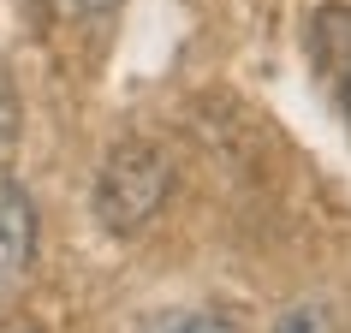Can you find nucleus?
Masks as SVG:
<instances>
[{"label": "nucleus", "mask_w": 351, "mask_h": 333, "mask_svg": "<svg viewBox=\"0 0 351 333\" xmlns=\"http://www.w3.org/2000/svg\"><path fill=\"white\" fill-rule=\"evenodd\" d=\"M143 333H244L232 315H221V310H167V315H155Z\"/></svg>", "instance_id": "obj_3"}, {"label": "nucleus", "mask_w": 351, "mask_h": 333, "mask_svg": "<svg viewBox=\"0 0 351 333\" xmlns=\"http://www.w3.org/2000/svg\"><path fill=\"white\" fill-rule=\"evenodd\" d=\"M167 185H173V166L155 143H119L101 161V179H95V214L108 232H137L161 214Z\"/></svg>", "instance_id": "obj_1"}, {"label": "nucleus", "mask_w": 351, "mask_h": 333, "mask_svg": "<svg viewBox=\"0 0 351 333\" xmlns=\"http://www.w3.org/2000/svg\"><path fill=\"white\" fill-rule=\"evenodd\" d=\"M19 137V95H12V77L0 72V149Z\"/></svg>", "instance_id": "obj_5"}, {"label": "nucleus", "mask_w": 351, "mask_h": 333, "mask_svg": "<svg viewBox=\"0 0 351 333\" xmlns=\"http://www.w3.org/2000/svg\"><path fill=\"white\" fill-rule=\"evenodd\" d=\"M36 262V203L30 190L0 166V310L19 297V286L30 280Z\"/></svg>", "instance_id": "obj_2"}, {"label": "nucleus", "mask_w": 351, "mask_h": 333, "mask_svg": "<svg viewBox=\"0 0 351 333\" xmlns=\"http://www.w3.org/2000/svg\"><path fill=\"white\" fill-rule=\"evenodd\" d=\"M280 333H333V321L322 304H298V310L280 315Z\"/></svg>", "instance_id": "obj_4"}]
</instances>
